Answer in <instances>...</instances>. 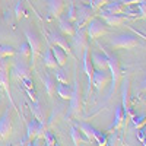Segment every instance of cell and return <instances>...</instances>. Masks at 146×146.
Masks as SVG:
<instances>
[{
	"instance_id": "f546056e",
	"label": "cell",
	"mask_w": 146,
	"mask_h": 146,
	"mask_svg": "<svg viewBox=\"0 0 146 146\" xmlns=\"http://www.w3.org/2000/svg\"><path fill=\"white\" fill-rule=\"evenodd\" d=\"M25 15H27L25 5H23L22 0H18V3H16V6H15V18H16L18 21H21Z\"/></svg>"
},
{
	"instance_id": "44dd1931",
	"label": "cell",
	"mask_w": 146,
	"mask_h": 146,
	"mask_svg": "<svg viewBox=\"0 0 146 146\" xmlns=\"http://www.w3.org/2000/svg\"><path fill=\"white\" fill-rule=\"evenodd\" d=\"M51 51H53V56H54V58H56L57 64H58V66H64L66 62H67V56H69V54L63 50L62 47H58V45H53V47H51Z\"/></svg>"
},
{
	"instance_id": "3957f363",
	"label": "cell",
	"mask_w": 146,
	"mask_h": 146,
	"mask_svg": "<svg viewBox=\"0 0 146 146\" xmlns=\"http://www.w3.org/2000/svg\"><path fill=\"white\" fill-rule=\"evenodd\" d=\"M102 51H105V54L108 56V70L111 75V82H113V92L118 88V83L121 79V64L118 62V57L113 53L107 51L105 48H102Z\"/></svg>"
},
{
	"instance_id": "5bb4252c",
	"label": "cell",
	"mask_w": 146,
	"mask_h": 146,
	"mask_svg": "<svg viewBox=\"0 0 146 146\" xmlns=\"http://www.w3.org/2000/svg\"><path fill=\"white\" fill-rule=\"evenodd\" d=\"M91 62L94 64V69L108 70V56L105 54V51H102V53L94 51L91 54Z\"/></svg>"
},
{
	"instance_id": "6da1fadb",
	"label": "cell",
	"mask_w": 146,
	"mask_h": 146,
	"mask_svg": "<svg viewBox=\"0 0 146 146\" xmlns=\"http://www.w3.org/2000/svg\"><path fill=\"white\" fill-rule=\"evenodd\" d=\"M76 127H78L91 142H96V145H100V146L108 145V137H107V135H105V133H102V131H100L98 129H95L94 126H91V124H88V123H83V121H78Z\"/></svg>"
},
{
	"instance_id": "8d00e7d4",
	"label": "cell",
	"mask_w": 146,
	"mask_h": 146,
	"mask_svg": "<svg viewBox=\"0 0 146 146\" xmlns=\"http://www.w3.org/2000/svg\"><path fill=\"white\" fill-rule=\"evenodd\" d=\"M137 5H146V0H137Z\"/></svg>"
},
{
	"instance_id": "9a60e30c",
	"label": "cell",
	"mask_w": 146,
	"mask_h": 146,
	"mask_svg": "<svg viewBox=\"0 0 146 146\" xmlns=\"http://www.w3.org/2000/svg\"><path fill=\"white\" fill-rule=\"evenodd\" d=\"M47 9H48V15L57 19L62 16L64 10V0H48Z\"/></svg>"
},
{
	"instance_id": "e575fe53",
	"label": "cell",
	"mask_w": 146,
	"mask_h": 146,
	"mask_svg": "<svg viewBox=\"0 0 146 146\" xmlns=\"http://www.w3.org/2000/svg\"><path fill=\"white\" fill-rule=\"evenodd\" d=\"M137 139H139L143 145H146V124H145L142 129H139V131H137Z\"/></svg>"
},
{
	"instance_id": "277c9868",
	"label": "cell",
	"mask_w": 146,
	"mask_h": 146,
	"mask_svg": "<svg viewBox=\"0 0 146 146\" xmlns=\"http://www.w3.org/2000/svg\"><path fill=\"white\" fill-rule=\"evenodd\" d=\"M25 38H27V42L29 44V48H31V56H29V62L31 64L34 66L36 57H38L40 51H41V47H42V41L38 36L35 31H31V29H25Z\"/></svg>"
},
{
	"instance_id": "8992f818",
	"label": "cell",
	"mask_w": 146,
	"mask_h": 146,
	"mask_svg": "<svg viewBox=\"0 0 146 146\" xmlns=\"http://www.w3.org/2000/svg\"><path fill=\"white\" fill-rule=\"evenodd\" d=\"M95 16V10L91 6H79L76 10V19H75V28H85L88 25V22Z\"/></svg>"
},
{
	"instance_id": "52a82bcc",
	"label": "cell",
	"mask_w": 146,
	"mask_h": 146,
	"mask_svg": "<svg viewBox=\"0 0 146 146\" xmlns=\"http://www.w3.org/2000/svg\"><path fill=\"white\" fill-rule=\"evenodd\" d=\"M86 29L85 28H79L78 31H75L73 34V42L70 44L72 45V51H75L78 56L80 53H83L85 48H88V41H86Z\"/></svg>"
},
{
	"instance_id": "9c48e42d",
	"label": "cell",
	"mask_w": 146,
	"mask_h": 146,
	"mask_svg": "<svg viewBox=\"0 0 146 146\" xmlns=\"http://www.w3.org/2000/svg\"><path fill=\"white\" fill-rule=\"evenodd\" d=\"M0 86L2 89L7 94L9 101L12 105L15 107L13 100H12V94H10V85H9V63L6 62V58H0Z\"/></svg>"
},
{
	"instance_id": "d6a6232c",
	"label": "cell",
	"mask_w": 146,
	"mask_h": 146,
	"mask_svg": "<svg viewBox=\"0 0 146 146\" xmlns=\"http://www.w3.org/2000/svg\"><path fill=\"white\" fill-rule=\"evenodd\" d=\"M18 53H19V56H22V57H29V56H31V48H29V44H28V42H23V44L19 47Z\"/></svg>"
},
{
	"instance_id": "7c38bea8",
	"label": "cell",
	"mask_w": 146,
	"mask_h": 146,
	"mask_svg": "<svg viewBox=\"0 0 146 146\" xmlns=\"http://www.w3.org/2000/svg\"><path fill=\"white\" fill-rule=\"evenodd\" d=\"M48 41H50L53 45L62 47L69 56L73 54V51H72V45L69 44V41H67V38H66V35H64V34H62V32H50V34H48Z\"/></svg>"
},
{
	"instance_id": "e0dca14e",
	"label": "cell",
	"mask_w": 146,
	"mask_h": 146,
	"mask_svg": "<svg viewBox=\"0 0 146 146\" xmlns=\"http://www.w3.org/2000/svg\"><path fill=\"white\" fill-rule=\"evenodd\" d=\"M82 60H83V70H85V73H86V78H88V82H89V91H91V85H92V78H94L95 69H94V64H92V62H91L89 50H88V48H85V50H83V57H82Z\"/></svg>"
},
{
	"instance_id": "836d02e7",
	"label": "cell",
	"mask_w": 146,
	"mask_h": 146,
	"mask_svg": "<svg viewBox=\"0 0 146 146\" xmlns=\"http://www.w3.org/2000/svg\"><path fill=\"white\" fill-rule=\"evenodd\" d=\"M66 19H69L70 22H75V19H76V10H75V5L73 3L69 5V12H67V18Z\"/></svg>"
},
{
	"instance_id": "8fae6325",
	"label": "cell",
	"mask_w": 146,
	"mask_h": 146,
	"mask_svg": "<svg viewBox=\"0 0 146 146\" xmlns=\"http://www.w3.org/2000/svg\"><path fill=\"white\" fill-rule=\"evenodd\" d=\"M12 135V115L10 110H5V113L0 117V142L9 139Z\"/></svg>"
},
{
	"instance_id": "4316f807",
	"label": "cell",
	"mask_w": 146,
	"mask_h": 146,
	"mask_svg": "<svg viewBox=\"0 0 146 146\" xmlns=\"http://www.w3.org/2000/svg\"><path fill=\"white\" fill-rule=\"evenodd\" d=\"M16 51L12 45H6V44H0V58H7L15 56Z\"/></svg>"
},
{
	"instance_id": "ac0fdd59",
	"label": "cell",
	"mask_w": 146,
	"mask_h": 146,
	"mask_svg": "<svg viewBox=\"0 0 146 146\" xmlns=\"http://www.w3.org/2000/svg\"><path fill=\"white\" fill-rule=\"evenodd\" d=\"M101 10V9H100ZM100 16L102 18V21L107 23L108 27H120L121 23L124 22V18L121 15H117V13H107V12L101 10L100 12Z\"/></svg>"
},
{
	"instance_id": "7402d4cb",
	"label": "cell",
	"mask_w": 146,
	"mask_h": 146,
	"mask_svg": "<svg viewBox=\"0 0 146 146\" xmlns=\"http://www.w3.org/2000/svg\"><path fill=\"white\" fill-rule=\"evenodd\" d=\"M126 6L121 3V0L120 2H113V3H107L104 7H101V10L107 12V13H117V15H121V13H124V9Z\"/></svg>"
},
{
	"instance_id": "ba28073f",
	"label": "cell",
	"mask_w": 146,
	"mask_h": 146,
	"mask_svg": "<svg viewBox=\"0 0 146 146\" xmlns=\"http://www.w3.org/2000/svg\"><path fill=\"white\" fill-rule=\"evenodd\" d=\"M70 107H69V115H78L82 110L80 104V88H79V82L78 78L75 76V83H73V91L70 96Z\"/></svg>"
},
{
	"instance_id": "83f0119b",
	"label": "cell",
	"mask_w": 146,
	"mask_h": 146,
	"mask_svg": "<svg viewBox=\"0 0 146 146\" xmlns=\"http://www.w3.org/2000/svg\"><path fill=\"white\" fill-rule=\"evenodd\" d=\"M131 123H133V126H135L137 130L139 129H142L145 124H146V114H140V115H136V114H133L131 115Z\"/></svg>"
},
{
	"instance_id": "4fadbf2b",
	"label": "cell",
	"mask_w": 146,
	"mask_h": 146,
	"mask_svg": "<svg viewBox=\"0 0 146 146\" xmlns=\"http://www.w3.org/2000/svg\"><path fill=\"white\" fill-rule=\"evenodd\" d=\"M41 123L42 121L36 120V118H31L27 123V137H25V140H23V145H29V143L32 145V140L35 139L36 133H38Z\"/></svg>"
},
{
	"instance_id": "d4e9b609",
	"label": "cell",
	"mask_w": 146,
	"mask_h": 146,
	"mask_svg": "<svg viewBox=\"0 0 146 146\" xmlns=\"http://www.w3.org/2000/svg\"><path fill=\"white\" fill-rule=\"evenodd\" d=\"M41 80L44 83V86H45V92L48 96H53L56 94V82L50 78V76H41Z\"/></svg>"
},
{
	"instance_id": "d590c367",
	"label": "cell",
	"mask_w": 146,
	"mask_h": 146,
	"mask_svg": "<svg viewBox=\"0 0 146 146\" xmlns=\"http://www.w3.org/2000/svg\"><path fill=\"white\" fill-rule=\"evenodd\" d=\"M142 89L146 91V76H145V79H143V82H142Z\"/></svg>"
},
{
	"instance_id": "ffe728a7",
	"label": "cell",
	"mask_w": 146,
	"mask_h": 146,
	"mask_svg": "<svg viewBox=\"0 0 146 146\" xmlns=\"http://www.w3.org/2000/svg\"><path fill=\"white\" fill-rule=\"evenodd\" d=\"M58 29H60V32L64 34L66 36H67V35H69V36H73V34H75V31H76L75 25H73V22H70V21L66 19V18L58 21Z\"/></svg>"
},
{
	"instance_id": "7a4b0ae2",
	"label": "cell",
	"mask_w": 146,
	"mask_h": 146,
	"mask_svg": "<svg viewBox=\"0 0 146 146\" xmlns=\"http://www.w3.org/2000/svg\"><path fill=\"white\" fill-rule=\"evenodd\" d=\"M110 45L113 48H120V50H130V48L142 47L137 36L131 35V34H126V32L113 36V40L110 41Z\"/></svg>"
},
{
	"instance_id": "4dcf8cb0",
	"label": "cell",
	"mask_w": 146,
	"mask_h": 146,
	"mask_svg": "<svg viewBox=\"0 0 146 146\" xmlns=\"http://www.w3.org/2000/svg\"><path fill=\"white\" fill-rule=\"evenodd\" d=\"M44 143H45L47 146H54V145H57V139H56V136L51 133V130H45V133H44Z\"/></svg>"
},
{
	"instance_id": "d6986e66",
	"label": "cell",
	"mask_w": 146,
	"mask_h": 146,
	"mask_svg": "<svg viewBox=\"0 0 146 146\" xmlns=\"http://www.w3.org/2000/svg\"><path fill=\"white\" fill-rule=\"evenodd\" d=\"M70 135H72V140H73V143H75V145H86V143L91 142L76 126H72L70 127Z\"/></svg>"
},
{
	"instance_id": "74e56055",
	"label": "cell",
	"mask_w": 146,
	"mask_h": 146,
	"mask_svg": "<svg viewBox=\"0 0 146 146\" xmlns=\"http://www.w3.org/2000/svg\"><path fill=\"white\" fill-rule=\"evenodd\" d=\"M2 107H3V102H2V98H0V111H2Z\"/></svg>"
},
{
	"instance_id": "2e32d148",
	"label": "cell",
	"mask_w": 146,
	"mask_h": 146,
	"mask_svg": "<svg viewBox=\"0 0 146 146\" xmlns=\"http://www.w3.org/2000/svg\"><path fill=\"white\" fill-rule=\"evenodd\" d=\"M12 75H13L16 79H22L29 76V66L23 62V60H16L12 66Z\"/></svg>"
},
{
	"instance_id": "30bf717a",
	"label": "cell",
	"mask_w": 146,
	"mask_h": 146,
	"mask_svg": "<svg viewBox=\"0 0 146 146\" xmlns=\"http://www.w3.org/2000/svg\"><path fill=\"white\" fill-rule=\"evenodd\" d=\"M111 80V75H110L108 70H100V69H95L94 72V78H92V85L96 88L98 92H102L104 88L110 83Z\"/></svg>"
},
{
	"instance_id": "5b68a950",
	"label": "cell",
	"mask_w": 146,
	"mask_h": 146,
	"mask_svg": "<svg viewBox=\"0 0 146 146\" xmlns=\"http://www.w3.org/2000/svg\"><path fill=\"white\" fill-rule=\"evenodd\" d=\"M85 29H86V34L91 40H95V38H100V36L108 34V27L107 23L102 21V19H96V18H92L88 25L85 27Z\"/></svg>"
},
{
	"instance_id": "cb8c5ba5",
	"label": "cell",
	"mask_w": 146,
	"mask_h": 146,
	"mask_svg": "<svg viewBox=\"0 0 146 146\" xmlns=\"http://www.w3.org/2000/svg\"><path fill=\"white\" fill-rule=\"evenodd\" d=\"M124 124V110L121 105L115 107V114H114V121H113V130H120L121 126Z\"/></svg>"
},
{
	"instance_id": "f35d334b",
	"label": "cell",
	"mask_w": 146,
	"mask_h": 146,
	"mask_svg": "<svg viewBox=\"0 0 146 146\" xmlns=\"http://www.w3.org/2000/svg\"><path fill=\"white\" fill-rule=\"evenodd\" d=\"M145 34H146V28H145ZM145 36H146V35H145Z\"/></svg>"
},
{
	"instance_id": "484cf974",
	"label": "cell",
	"mask_w": 146,
	"mask_h": 146,
	"mask_svg": "<svg viewBox=\"0 0 146 146\" xmlns=\"http://www.w3.org/2000/svg\"><path fill=\"white\" fill-rule=\"evenodd\" d=\"M44 64H45L47 67H50V69H56V67L58 66L57 62H56V58H54V56H53L51 48H47V51H45V54H44Z\"/></svg>"
},
{
	"instance_id": "1f68e13d",
	"label": "cell",
	"mask_w": 146,
	"mask_h": 146,
	"mask_svg": "<svg viewBox=\"0 0 146 146\" xmlns=\"http://www.w3.org/2000/svg\"><path fill=\"white\" fill-rule=\"evenodd\" d=\"M107 3H108V0H89V6H91L95 12L100 10L101 7H104Z\"/></svg>"
},
{
	"instance_id": "f1b7e54d",
	"label": "cell",
	"mask_w": 146,
	"mask_h": 146,
	"mask_svg": "<svg viewBox=\"0 0 146 146\" xmlns=\"http://www.w3.org/2000/svg\"><path fill=\"white\" fill-rule=\"evenodd\" d=\"M56 79H57V82L69 83V76H67V72L63 69V66H57V67H56Z\"/></svg>"
},
{
	"instance_id": "603a6c76",
	"label": "cell",
	"mask_w": 146,
	"mask_h": 146,
	"mask_svg": "<svg viewBox=\"0 0 146 146\" xmlns=\"http://www.w3.org/2000/svg\"><path fill=\"white\" fill-rule=\"evenodd\" d=\"M72 91H73V88L70 86L69 83L58 82V85L56 86V92H57V95H58L62 100H70V96H72Z\"/></svg>"
}]
</instances>
